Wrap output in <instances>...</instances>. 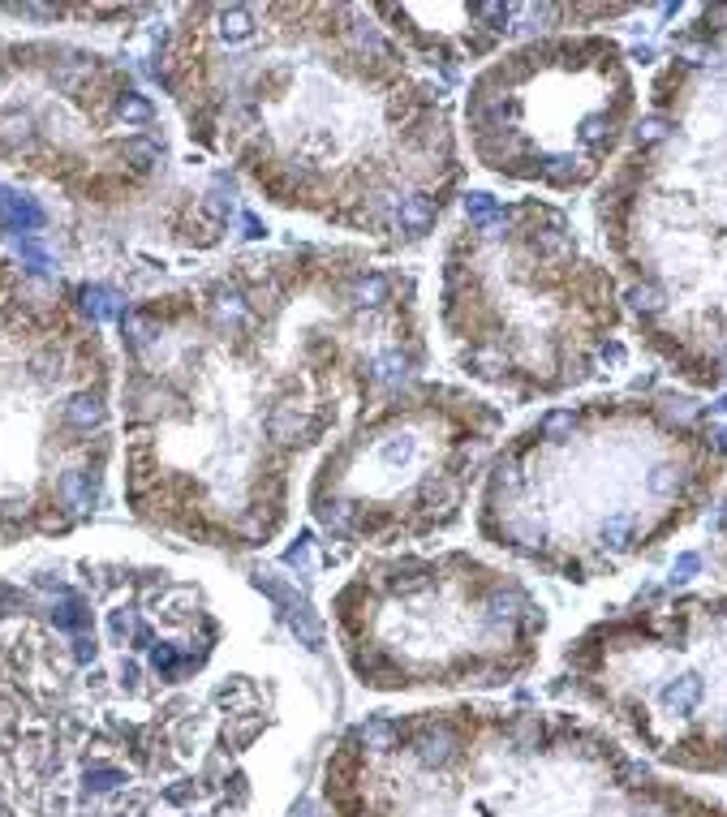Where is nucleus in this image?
Segmentation results:
<instances>
[{"mask_svg": "<svg viewBox=\"0 0 727 817\" xmlns=\"http://www.w3.org/2000/svg\"><path fill=\"white\" fill-rule=\"evenodd\" d=\"M125 499L203 547H267L293 478L431 362L409 267L370 246L254 254L121 310Z\"/></svg>", "mask_w": 727, "mask_h": 817, "instance_id": "nucleus-1", "label": "nucleus"}, {"mask_svg": "<svg viewBox=\"0 0 727 817\" xmlns=\"http://www.w3.org/2000/svg\"><path fill=\"white\" fill-rule=\"evenodd\" d=\"M155 82L267 203L413 250L465 190L452 99L370 5H198L160 35Z\"/></svg>", "mask_w": 727, "mask_h": 817, "instance_id": "nucleus-2", "label": "nucleus"}, {"mask_svg": "<svg viewBox=\"0 0 727 817\" xmlns=\"http://www.w3.org/2000/svg\"><path fill=\"white\" fill-rule=\"evenodd\" d=\"M727 430L676 392L590 396L543 409L482 469L474 525L487 547L590 585L616 577L715 504Z\"/></svg>", "mask_w": 727, "mask_h": 817, "instance_id": "nucleus-3", "label": "nucleus"}, {"mask_svg": "<svg viewBox=\"0 0 727 817\" xmlns=\"http://www.w3.org/2000/svg\"><path fill=\"white\" fill-rule=\"evenodd\" d=\"M594 224L633 336L693 387H727V5L672 31Z\"/></svg>", "mask_w": 727, "mask_h": 817, "instance_id": "nucleus-4", "label": "nucleus"}, {"mask_svg": "<svg viewBox=\"0 0 727 817\" xmlns=\"http://www.w3.org/2000/svg\"><path fill=\"white\" fill-rule=\"evenodd\" d=\"M332 817H727L564 710L456 701L379 710L323 766Z\"/></svg>", "mask_w": 727, "mask_h": 817, "instance_id": "nucleus-5", "label": "nucleus"}, {"mask_svg": "<svg viewBox=\"0 0 727 817\" xmlns=\"http://www.w3.org/2000/svg\"><path fill=\"white\" fill-rule=\"evenodd\" d=\"M439 332L456 370L517 405L624 362L620 280L547 198L469 194L439 254Z\"/></svg>", "mask_w": 727, "mask_h": 817, "instance_id": "nucleus-6", "label": "nucleus"}, {"mask_svg": "<svg viewBox=\"0 0 727 817\" xmlns=\"http://www.w3.org/2000/svg\"><path fill=\"white\" fill-rule=\"evenodd\" d=\"M332 633L370 693H461L530 676L547 611L517 572L474 551H383L332 594Z\"/></svg>", "mask_w": 727, "mask_h": 817, "instance_id": "nucleus-7", "label": "nucleus"}, {"mask_svg": "<svg viewBox=\"0 0 727 817\" xmlns=\"http://www.w3.org/2000/svg\"><path fill=\"white\" fill-rule=\"evenodd\" d=\"M504 443V409L439 379H409L327 443L306 482L310 521L349 551H405L465 521Z\"/></svg>", "mask_w": 727, "mask_h": 817, "instance_id": "nucleus-8", "label": "nucleus"}, {"mask_svg": "<svg viewBox=\"0 0 727 817\" xmlns=\"http://www.w3.org/2000/svg\"><path fill=\"white\" fill-rule=\"evenodd\" d=\"M641 95L620 39L564 31L525 39L465 86V142L500 181L581 194L629 147Z\"/></svg>", "mask_w": 727, "mask_h": 817, "instance_id": "nucleus-9", "label": "nucleus"}, {"mask_svg": "<svg viewBox=\"0 0 727 817\" xmlns=\"http://www.w3.org/2000/svg\"><path fill=\"white\" fill-rule=\"evenodd\" d=\"M560 688L684 774H727V594L646 598L568 641Z\"/></svg>", "mask_w": 727, "mask_h": 817, "instance_id": "nucleus-10", "label": "nucleus"}, {"mask_svg": "<svg viewBox=\"0 0 727 817\" xmlns=\"http://www.w3.org/2000/svg\"><path fill=\"white\" fill-rule=\"evenodd\" d=\"M388 31L422 69H461L495 56L508 39L564 35V26L616 22L629 5H500V0H461V5H370Z\"/></svg>", "mask_w": 727, "mask_h": 817, "instance_id": "nucleus-11", "label": "nucleus"}, {"mask_svg": "<svg viewBox=\"0 0 727 817\" xmlns=\"http://www.w3.org/2000/svg\"><path fill=\"white\" fill-rule=\"evenodd\" d=\"M715 534H719V564L727 568V491H723V504H719V516H715Z\"/></svg>", "mask_w": 727, "mask_h": 817, "instance_id": "nucleus-12", "label": "nucleus"}]
</instances>
